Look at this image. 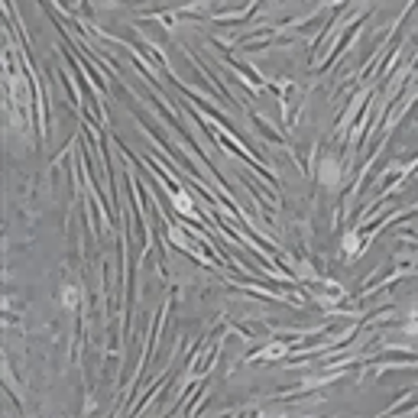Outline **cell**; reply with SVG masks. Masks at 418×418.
I'll list each match as a JSON object with an SVG mask.
<instances>
[{
  "label": "cell",
  "mask_w": 418,
  "mask_h": 418,
  "mask_svg": "<svg viewBox=\"0 0 418 418\" xmlns=\"http://www.w3.org/2000/svg\"><path fill=\"white\" fill-rule=\"evenodd\" d=\"M175 201H178V208H182V211H188V204H192V201H188V198H185V194H178Z\"/></svg>",
  "instance_id": "1"
}]
</instances>
